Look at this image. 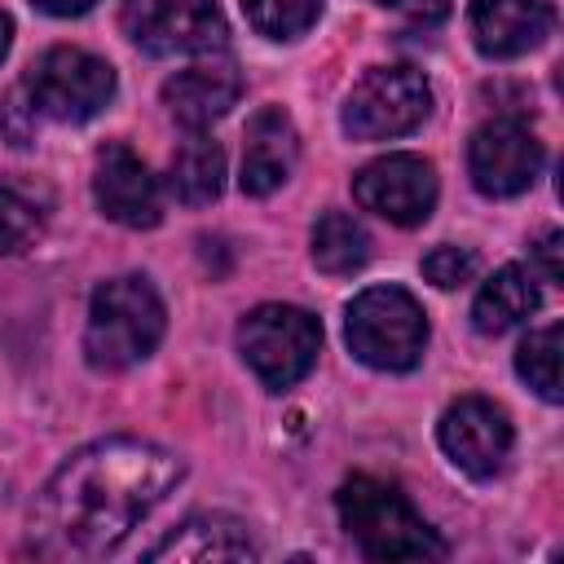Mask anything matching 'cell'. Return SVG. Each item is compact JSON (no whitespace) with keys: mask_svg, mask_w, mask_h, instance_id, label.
<instances>
[{"mask_svg":"<svg viewBox=\"0 0 564 564\" xmlns=\"http://www.w3.org/2000/svg\"><path fill=\"white\" fill-rule=\"evenodd\" d=\"M542 295H538V282L524 264H502L480 291H476V304H471V326L480 335H507L511 326L529 322L538 313Z\"/></svg>","mask_w":564,"mask_h":564,"instance_id":"e0dca14e","label":"cell"},{"mask_svg":"<svg viewBox=\"0 0 564 564\" xmlns=\"http://www.w3.org/2000/svg\"><path fill=\"white\" fill-rule=\"evenodd\" d=\"M44 194L26 185H4L0 189V256L26 251L44 234Z\"/></svg>","mask_w":564,"mask_h":564,"instance_id":"44dd1931","label":"cell"},{"mask_svg":"<svg viewBox=\"0 0 564 564\" xmlns=\"http://www.w3.org/2000/svg\"><path fill=\"white\" fill-rule=\"evenodd\" d=\"M432 115V88L414 66L366 70L344 101V132L352 141H388L414 132Z\"/></svg>","mask_w":564,"mask_h":564,"instance_id":"ba28073f","label":"cell"},{"mask_svg":"<svg viewBox=\"0 0 564 564\" xmlns=\"http://www.w3.org/2000/svg\"><path fill=\"white\" fill-rule=\"evenodd\" d=\"M185 476V463L137 436H110L70 454L31 511V546L44 560L110 555Z\"/></svg>","mask_w":564,"mask_h":564,"instance_id":"6da1fadb","label":"cell"},{"mask_svg":"<svg viewBox=\"0 0 564 564\" xmlns=\"http://www.w3.org/2000/svg\"><path fill=\"white\" fill-rule=\"evenodd\" d=\"M123 35L150 57H212L229 44L216 0H123Z\"/></svg>","mask_w":564,"mask_h":564,"instance_id":"52a82bcc","label":"cell"},{"mask_svg":"<svg viewBox=\"0 0 564 564\" xmlns=\"http://www.w3.org/2000/svg\"><path fill=\"white\" fill-rule=\"evenodd\" d=\"M467 22L476 48L485 57L507 62V57H524L551 35L555 9L546 0H471Z\"/></svg>","mask_w":564,"mask_h":564,"instance_id":"4fadbf2b","label":"cell"},{"mask_svg":"<svg viewBox=\"0 0 564 564\" xmlns=\"http://www.w3.org/2000/svg\"><path fill=\"white\" fill-rule=\"evenodd\" d=\"M370 260V234L348 212H322L313 225V264L330 278L357 273Z\"/></svg>","mask_w":564,"mask_h":564,"instance_id":"d6986e66","label":"cell"},{"mask_svg":"<svg viewBox=\"0 0 564 564\" xmlns=\"http://www.w3.org/2000/svg\"><path fill=\"white\" fill-rule=\"evenodd\" d=\"M423 278H427L432 286H441V291H454V286H463V282L476 278V251L454 247V242L432 247V251L423 256Z\"/></svg>","mask_w":564,"mask_h":564,"instance_id":"603a6c76","label":"cell"},{"mask_svg":"<svg viewBox=\"0 0 564 564\" xmlns=\"http://www.w3.org/2000/svg\"><path fill=\"white\" fill-rule=\"evenodd\" d=\"M93 198L97 207L128 229H154L163 220V194L159 181L150 176V167L119 141L97 150V167H93Z\"/></svg>","mask_w":564,"mask_h":564,"instance_id":"7c38bea8","label":"cell"},{"mask_svg":"<svg viewBox=\"0 0 564 564\" xmlns=\"http://www.w3.org/2000/svg\"><path fill=\"white\" fill-rule=\"evenodd\" d=\"M344 339L370 370H410L427 344V317L401 286H366L344 317Z\"/></svg>","mask_w":564,"mask_h":564,"instance_id":"277c9868","label":"cell"},{"mask_svg":"<svg viewBox=\"0 0 564 564\" xmlns=\"http://www.w3.org/2000/svg\"><path fill=\"white\" fill-rule=\"evenodd\" d=\"M436 441L458 471H467L471 480H489L507 467L516 432H511V419L502 405H494L485 397H458L441 414Z\"/></svg>","mask_w":564,"mask_h":564,"instance_id":"8fae6325","label":"cell"},{"mask_svg":"<svg viewBox=\"0 0 564 564\" xmlns=\"http://www.w3.org/2000/svg\"><path fill=\"white\" fill-rule=\"evenodd\" d=\"M163 326H167V313L159 291L141 273H123L93 291L84 352L97 370H128L159 348Z\"/></svg>","mask_w":564,"mask_h":564,"instance_id":"3957f363","label":"cell"},{"mask_svg":"<svg viewBox=\"0 0 564 564\" xmlns=\"http://www.w3.org/2000/svg\"><path fill=\"white\" fill-rule=\"evenodd\" d=\"M542 141L520 119H489L471 132L467 172L485 198H516L542 172Z\"/></svg>","mask_w":564,"mask_h":564,"instance_id":"9c48e42d","label":"cell"},{"mask_svg":"<svg viewBox=\"0 0 564 564\" xmlns=\"http://www.w3.org/2000/svg\"><path fill=\"white\" fill-rule=\"evenodd\" d=\"M150 560H189V564H207V560H256L260 546L251 542L247 524L220 511L207 516H189L185 524H176L159 546L145 551Z\"/></svg>","mask_w":564,"mask_h":564,"instance_id":"2e32d148","label":"cell"},{"mask_svg":"<svg viewBox=\"0 0 564 564\" xmlns=\"http://www.w3.org/2000/svg\"><path fill=\"white\" fill-rule=\"evenodd\" d=\"M352 198L388 225L414 229L436 207V167L419 154H383L352 176Z\"/></svg>","mask_w":564,"mask_h":564,"instance_id":"30bf717a","label":"cell"},{"mask_svg":"<svg viewBox=\"0 0 564 564\" xmlns=\"http://www.w3.org/2000/svg\"><path fill=\"white\" fill-rule=\"evenodd\" d=\"M26 101L35 106V115L57 119V123H88L93 115H101L115 97V70L106 57L88 53V48H70L57 44L48 48L22 79Z\"/></svg>","mask_w":564,"mask_h":564,"instance_id":"8992f818","label":"cell"},{"mask_svg":"<svg viewBox=\"0 0 564 564\" xmlns=\"http://www.w3.org/2000/svg\"><path fill=\"white\" fill-rule=\"evenodd\" d=\"M167 189H172V198L185 203V207H207V203H216L220 189H225V150H220L212 137H203V132L185 137L181 150L172 154Z\"/></svg>","mask_w":564,"mask_h":564,"instance_id":"ac0fdd59","label":"cell"},{"mask_svg":"<svg viewBox=\"0 0 564 564\" xmlns=\"http://www.w3.org/2000/svg\"><path fill=\"white\" fill-rule=\"evenodd\" d=\"M370 4L392 9V13L410 18V22H441L454 9V0H370Z\"/></svg>","mask_w":564,"mask_h":564,"instance_id":"cb8c5ba5","label":"cell"},{"mask_svg":"<svg viewBox=\"0 0 564 564\" xmlns=\"http://www.w3.org/2000/svg\"><path fill=\"white\" fill-rule=\"evenodd\" d=\"M242 97V75L234 62L225 57H207V62H194L185 70H176L167 84H163V106L176 123L185 128H207L212 119L229 115V106Z\"/></svg>","mask_w":564,"mask_h":564,"instance_id":"5bb4252c","label":"cell"},{"mask_svg":"<svg viewBox=\"0 0 564 564\" xmlns=\"http://www.w3.org/2000/svg\"><path fill=\"white\" fill-rule=\"evenodd\" d=\"M44 13H53V18H79V13H88L97 0H35Z\"/></svg>","mask_w":564,"mask_h":564,"instance_id":"484cf974","label":"cell"},{"mask_svg":"<svg viewBox=\"0 0 564 564\" xmlns=\"http://www.w3.org/2000/svg\"><path fill=\"white\" fill-rule=\"evenodd\" d=\"M533 256H538V264H542V278L555 286L564 273H560V229H546L542 234V242L533 247Z\"/></svg>","mask_w":564,"mask_h":564,"instance_id":"d4e9b609","label":"cell"},{"mask_svg":"<svg viewBox=\"0 0 564 564\" xmlns=\"http://www.w3.org/2000/svg\"><path fill=\"white\" fill-rule=\"evenodd\" d=\"M344 529L357 538L366 560H441V533L410 507V498L379 476H348L335 494Z\"/></svg>","mask_w":564,"mask_h":564,"instance_id":"7a4b0ae2","label":"cell"},{"mask_svg":"<svg viewBox=\"0 0 564 564\" xmlns=\"http://www.w3.org/2000/svg\"><path fill=\"white\" fill-rule=\"evenodd\" d=\"M295 159H300V132H295L291 115L282 106L256 110L247 123V141H242V176H238L242 194H251V198L273 194L291 176Z\"/></svg>","mask_w":564,"mask_h":564,"instance_id":"9a60e30c","label":"cell"},{"mask_svg":"<svg viewBox=\"0 0 564 564\" xmlns=\"http://www.w3.org/2000/svg\"><path fill=\"white\" fill-rule=\"evenodd\" d=\"M247 9V22L269 35V40H295L304 35L317 13H322V0H242Z\"/></svg>","mask_w":564,"mask_h":564,"instance_id":"7402d4cb","label":"cell"},{"mask_svg":"<svg viewBox=\"0 0 564 564\" xmlns=\"http://www.w3.org/2000/svg\"><path fill=\"white\" fill-rule=\"evenodd\" d=\"M560 339H564V330H560V322H551V326H538V330H529L524 339H520V348H516V370H520V379L542 397V401H560Z\"/></svg>","mask_w":564,"mask_h":564,"instance_id":"ffe728a7","label":"cell"},{"mask_svg":"<svg viewBox=\"0 0 564 564\" xmlns=\"http://www.w3.org/2000/svg\"><path fill=\"white\" fill-rule=\"evenodd\" d=\"M9 44H13V22H9V13H0V62H4Z\"/></svg>","mask_w":564,"mask_h":564,"instance_id":"4316f807","label":"cell"},{"mask_svg":"<svg viewBox=\"0 0 564 564\" xmlns=\"http://www.w3.org/2000/svg\"><path fill=\"white\" fill-rule=\"evenodd\" d=\"M238 352L269 392H282L313 370L322 352V326L295 304H260L238 326Z\"/></svg>","mask_w":564,"mask_h":564,"instance_id":"5b68a950","label":"cell"}]
</instances>
